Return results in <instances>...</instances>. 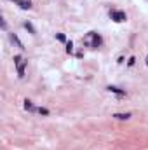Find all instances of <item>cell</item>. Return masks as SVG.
<instances>
[{"instance_id":"cell-1","label":"cell","mask_w":148,"mask_h":150,"mask_svg":"<svg viewBox=\"0 0 148 150\" xmlns=\"http://www.w3.org/2000/svg\"><path fill=\"white\" fill-rule=\"evenodd\" d=\"M110 16H112V19H113V21H117V23H122V21L127 19L125 12H122V11H112V12H110Z\"/></svg>"},{"instance_id":"cell-2","label":"cell","mask_w":148,"mask_h":150,"mask_svg":"<svg viewBox=\"0 0 148 150\" xmlns=\"http://www.w3.org/2000/svg\"><path fill=\"white\" fill-rule=\"evenodd\" d=\"M11 42H12V44H16V47H19L21 51L25 49V46H23V42H21V40H19V38H17V37L14 35V33H11Z\"/></svg>"},{"instance_id":"cell-3","label":"cell","mask_w":148,"mask_h":150,"mask_svg":"<svg viewBox=\"0 0 148 150\" xmlns=\"http://www.w3.org/2000/svg\"><path fill=\"white\" fill-rule=\"evenodd\" d=\"M26 63H28V61H25V59L21 61V63H17V75H19V77H23V75H25V68H26Z\"/></svg>"},{"instance_id":"cell-4","label":"cell","mask_w":148,"mask_h":150,"mask_svg":"<svg viewBox=\"0 0 148 150\" xmlns=\"http://www.w3.org/2000/svg\"><path fill=\"white\" fill-rule=\"evenodd\" d=\"M91 35H92V44H91V46H92V47H99V46H101V37H99L98 33H92V32H91Z\"/></svg>"},{"instance_id":"cell-5","label":"cell","mask_w":148,"mask_h":150,"mask_svg":"<svg viewBox=\"0 0 148 150\" xmlns=\"http://www.w3.org/2000/svg\"><path fill=\"white\" fill-rule=\"evenodd\" d=\"M108 91H110V93H115V94H119V96H124V94H125V91H122L120 87H117V85H108Z\"/></svg>"},{"instance_id":"cell-6","label":"cell","mask_w":148,"mask_h":150,"mask_svg":"<svg viewBox=\"0 0 148 150\" xmlns=\"http://www.w3.org/2000/svg\"><path fill=\"white\" fill-rule=\"evenodd\" d=\"M113 117L115 119H119V120H127V119H131V114H113Z\"/></svg>"},{"instance_id":"cell-7","label":"cell","mask_w":148,"mask_h":150,"mask_svg":"<svg viewBox=\"0 0 148 150\" xmlns=\"http://www.w3.org/2000/svg\"><path fill=\"white\" fill-rule=\"evenodd\" d=\"M17 4H19V7H21V9H30V7H31L30 0H19Z\"/></svg>"},{"instance_id":"cell-8","label":"cell","mask_w":148,"mask_h":150,"mask_svg":"<svg viewBox=\"0 0 148 150\" xmlns=\"http://www.w3.org/2000/svg\"><path fill=\"white\" fill-rule=\"evenodd\" d=\"M25 28H26V30H28V32H30L31 35H35V33H37V30L33 28V25H31V23H28V21L25 23Z\"/></svg>"},{"instance_id":"cell-9","label":"cell","mask_w":148,"mask_h":150,"mask_svg":"<svg viewBox=\"0 0 148 150\" xmlns=\"http://www.w3.org/2000/svg\"><path fill=\"white\" fill-rule=\"evenodd\" d=\"M25 108H26V110H30V112H31V110H35V108H33V103H31L30 100H25Z\"/></svg>"},{"instance_id":"cell-10","label":"cell","mask_w":148,"mask_h":150,"mask_svg":"<svg viewBox=\"0 0 148 150\" xmlns=\"http://www.w3.org/2000/svg\"><path fill=\"white\" fill-rule=\"evenodd\" d=\"M72 51H73V44H72V40H70V42H66V52L70 54Z\"/></svg>"},{"instance_id":"cell-11","label":"cell","mask_w":148,"mask_h":150,"mask_svg":"<svg viewBox=\"0 0 148 150\" xmlns=\"http://www.w3.org/2000/svg\"><path fill=\"white\" fill-rule=\"evenodd\" d=\"M38 114L40 115H49V110L47 108H38Z\"/></svg>"},{"instance_id":"cell-12","label":"cell","mask_w":148,"mask_h":150,"mask_svg":"<svg viewBox=\"0 0 148 150\" xmlns=\"http://www.w3.org/2000/svg\"><path fill=\"white\" fill-rule=\"evenodd\" d=\"M56 38H58V40H61V42H65V40H66L63 33H58V35H56Z\"/></svg>"},{"instance_id":"cell-13","label":"cell","mask_w":148,"mask_h":150,"mask_svg":"<svg viewBox=\"0 0 148 150\" xmlns=\"http://www.w3.org/2000/svg\"><path fill=\"white\" fill-rule=\"evenodd\" d=\"M21 61H23V59H21V56H19V54H16V56H14V63L17 65V63H21Z\"/></svg>"},{"instance_id":"cell-14","label":"cell","mask_w":148,"mask_h":150,"mask_svg":"<svg viewBox=\"0 0 148 150\" xmlns=\"http://www.w3.org/2000/svg\"><path fill=\"white\" fill-rule=\"evenodd\" d=\"M134 61H136L134 58H129V67H133V65H134Z\"/></svg>"},{"instance_id":"cell-15","label":"cell","mask_w":148,"mask_h":150,"mask_svg":"<svg viewBox=\"0 0 148 150\" xmlns=\"http://www.w3.org/2000/svg\"><path fill=\"white\" fill-rule=\"evenodd\" d=\"M12 2H19V0H12Z\"/></svg>"},{"instance_id":"cell-16","label":"cell","mask_w":148,"mask_h":150,"mask_svg":"<svg viewBox=\"0 0 148 150\" xmlns=\"http://www.w3.org/2000/svg\"><path fill=\"white\" fill-rule=\"evenodd\" d=\"M146 65H148V58H146Z\"/></svg>"}]
</instances>
